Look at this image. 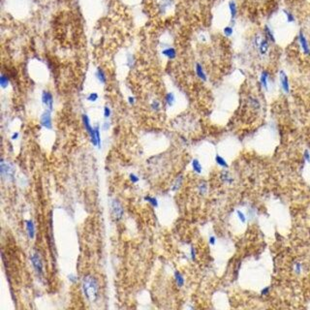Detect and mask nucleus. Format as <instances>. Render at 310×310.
<instances>
[{
	"instance_id": "nucleus-35",
	"label": "nucleus",
	"mask_w": 310,
	"mask_h": 310,
	"mask_svg": "<svg viewBox=\"0 0 310 310\" xmlns=\"http://www.w3.org/2000/svg\"><path fill=\"white\" fill-rule=\"evenodd\" d=\"M129 178H130V180H131L133 183H137L140 180L139 176H136L135 174H130V176H129Z\"/></svg>"
},
{
	"instance_id": "nucleus-13",
	"label": "nucleus",
	"mask_w": 310,
	"mask_h": 310,
	"mask_svg": "<svg viewBox=\"0 0 310 310\" xmlns=\"http://www.w3.org/2000/svg\"><path fill=\"white\" fill-rule=\"evenodd\" d=\"M25 226H26V231L29 239H34L35 236V225L32 220H26L25 221Z\"/></svg>"
},
{
	"instance_id": "nucleus-30",
	"label": "nucleus",
	"mask_w": 310,
	"mask_h": 310,
	"mask_svg": "<svg viewBox=\"0 0 310 310\" xmlns=\"http://www.w3.org/2000/svg\"><path fill=\"white\" fill-rule=\"evenodd\" d=\"M284 14L286 15V19H287V21H288V23H294L295 19V17H294V15H293L292 13H290V12H288V11L284 10Z\"/></svg>"
},
{
	"instance_id": "nucleus-32",
	"label": "nucleus",
	"mask_w": 310,
	"mask_h": 310,
	"mask_svg": "<svg viewBox=\"0 0 310 310\" xmlns=\"http://www.w3.org/2000/svg\"><path fill=\"white\" fill-rule=\"evenodd\" d=\"M250 103H251V106L253 107V109H259L260 108V103H259V101L255 98H250Z\"/></svg>"
},
{
	"instance_id": "nucleus-43",
	"label": "nucleus",
	"mask_w": 310,
	"mask_h": 310,
	"mask_svg": "<svg viewBox=\"0 0 310 310\" xmlns=\"http://www.w3.org/2000/svg\"><path fill=\"white\" fill-rule=\"evenodd\" d=\"M19 132H15V133H13V135H12V137H11V139H12L13 141H16V140L19 139Z\"/></svg>"
},
{
	"instance_id": "nucleus-45",
	"label": "nucleus",
	"mask_w": 310,
	"mask_h": 310,
	"mask_svg": "<svg viewBox=\"0 0 310 310\" xmlns=\"http://www.w3.org/2000/svg\"><path fill=\"white\" fill-rule=\"evenodd\" d=\"M128 103L130 104V105H134V103H135V98L132 97V96H129V97H128Z\"/></svg>"
},
{
	"instance_id": "nucleus-5",
	"label": "nucleus",
	"mask_w": 310,
	"mask_h": 310,
	"mask_svg": "<svg viewBox=\"0 0 310 310\" xmlns=\"http://www.w3.org/2000/svg\"><path fill=\"white\" fill-rule=\"evenodd\" d=\"M40 123L41 125L46 129H53V120H52V111L46 110L42 113L40 117Z\"/></svg>"
},
{
	"instance_id": "nucleus-34",
	"label": "nucleus",
	"mask_w": 310,
	"mask_h": 310,
	"mask_svg": "<svg viewBox=\"0 0 310 310\" xmlns=\"http://www.w3.org/2000/svg\"><path fill=\"white\" fill-rule=\"evenodd\" d=\"M262 38H261V36L260 35H256L255 36V38H254V45L256 46V47H259V46H260V44H261V42H262Z\"/></svg>"
},
{
	"instance_id": "nucleus-8",
	"label": "nucleus",
	"mask_w": 310,
	"mask_h": 310,
	"mask_svg": "<svg viewBox=\"0 0 310 310\" xmlns=\"http://www.w3.org/2000/svg\"><path fill=\"white\" fill-rule=\"evenodd\" d=\"M30 260H31V263L34 266V269L35 270L37 271L39 274L41 275L42 273H43V262L41 260V257L38 253H34L31 255L30 257Z\"/></svg>"
},
{
	"instance_id": "nucleus-12",
	"label": "nucleus",
	"mask_w": 310,
	"mask_h": 310,
	"mask_svg": "<svg viewBox=\"0 0 310 310\" xmlns=\"http://www.w3.org/2000/svg\"><path fill=\"white\" fill-rule=\"evenodd\" d=\"M95 77L97 79V81L101 84H106V83H107V75H106V72L102 68H98L96 70Z\"/></svg>"
},
{
	"instance_id": "nucleus-16",
	"label": "nucleus",
	"mask_w": 310,
	"mask_h": 310,
	"mask_svg": "<svg viewBox=\"0 0 310 310\" xmlns=\"http://www.w3.org/2000/svg\"><path fill=\"white\" fill-rule=\"evenodd\" d=\"M191 165H192L193 171L195 172L196 174H202V171H203V166H202L201 162L198 159H196V158H195V159H193Z\"/></svg>"
},
{
	"instance_id": "nucleus-26",
	"label": "nucleus",
	"mask_w": 310,
	"mask_h": 310,
	"mask_svg": "<svg viewBox=\"0 0 310 310\" xmlns=\"http://www.w3.org/2000/svg\"><path fill=\"white\" fill-rule=\"evenodd\" d=\"M221 177H222V179H223V181L226 182V183H232V182L234 181V179L230 176V175H229V172H223Z\"/></svg>"
},
{
	"instance_id": "nucleus-2",
	"label": "nucleus",
	"mask_w": 310,
	"mask_h": 310,
	"mask_svg": "<svg viewBox=\"0 0 310 310\" xmlns=\"http://www.w3.org/2000/svg\"><path fill=\"white\" fill-rule=\"evenodd\" d=\"M15 167L14 165L9 163V162H5L4 159H1V163H0V174H1V176L4 179L7 180H13L14 177H15Z\"/></svg>"
},
{
	"instance_id": "nucleus-11",
	"label": "nucleus",
	"mask_w": 310,
	"mask_h": 310,
	"mask_svg": "<svg viewBox=\"0 0 310 310\" xmlns=\"http://www.w3.org/2000/svg\"><path fill=\"white\" fill-rule=\"evenodd\" d=\"M195 72H196L197 77L200 79L201 81L206 82V81L207 80L206 74V72H205V70H204V68H203V66H202V64H201V63H196Z\"/></svg>"
},
{
	"instance_id": "nucleus-44",
	"label": "nucleus",
	"mask_w": 310,
	"mask_h": 310,
	"mask_svg": "<svg viewBox=\"0 0 310 310\" xmlns=\"http://www.w3.org/2000/svg\"><path fill=\"white\" fill-rule=\"evenodd\" d=\"M68 278H69V280L71 281V282H76V281H77V277L74 274H70L68 276Z\"/></svg>"
},
{
	"instance_id": "nucleus-7",
	"label": "nucleus",
	"mask_w": 310,
	"mask_h": 310,
	"mask_svg": "<svg viewBox=\"0 0 310 310\" xmlns=\"http://www.w3.org/2000/svg\"><path fill=\"white\" fill-rule=\"evenodd\" d=\"M279 82H280V86L282 90L285 93L290 92V83H289V79H288L287 74L283 70H281L279 72Z\"/></svg>"
},
{
	"instance_id": "nucleus-15",
	"label": "nucleus",
	"mask_w": 310,
	"mask_h": 310,
	"mask_svg": "<svg viewBox=\"0 0 310 310\" xmlns=\"http://www.w3.org/2000/svg\"><path fill=\"white\" fill-rule=\"evenodd\" d=\"M9 84H10L9 77L7 76L5 73H1V75H0V86H1V88H3V89L7 88Z\"/></svg>"
},
{
	"instance_id": "nucleus-23",
	"label": "nucleus",
	"mask_w": 310,
	"mask_h": 310,
	"mask_svg": "<svg viewBox=\"0 0 310 310\" xmlns=\"http://www.w3.org/2000/svg\"><path fill=\"white\" fill-rule=\"evenodd\" d=\"M94 130H95V136H96V140H97V147L101 149V147H102V139H101V134H100V127L98 125L95 126Z\"/></svg>"
},
{
	"instance_id": "nucleus-41",
	"label": "nucleus",
	"mask_w": 310,
	"mask_h": 310,
	"mask_svg": "<svg viewBox=\"0 0 310 310\" xmlns=\"http://www.w3.org/2000/svg\"><path fill=\"white\" fill-rule=\"evenodd\" d=\"M215 243H216V237L214 236H210V245H215Z\"/></svg>"
},
{
	"instance_id": "nucleus-22",
	"label": "nucleus",
	"mask_w": 310,
	"mask_h": 310,
	"mask_svg": "<svg viewBox=\"0 0 310 310\" xmlns=\"http://www.w3.org/2000/svg\"><path fill=\"white\" fill-rule=\"evenodd\" d=\"M215 162H216V164H217L218 166H220V167H222V168H228L229 167L227 161L221 155L217 154L215 156Z\"/></svg>"
},
{
	"instance_id": "nucleus-37",
	"label": "nucleus",
	"mask_w": 310,
	"mask_h": 310,
	"mask_svg": "<svg viewBox=\"0 0 310 310\" xmlns=\"http://www.w3.org/2000/svg\"><path fill=\"white\" fill-rule=\"evenodd\" d=\"M294 269H295V271L297 272V273H300V271H301V264L300 263H295V265H294Z\"/></svg>"
},
{
	"instance_id": "nucleus-33",
	"label": "nucleus",
	"mask_w": 310,
	"mask_h": 310,
	"mask_svg": "<svg viewBox=\"0 0 310 310\" xmlns=\"http://www.w3.org/2000/svg\"><path fill=\"white\" fill-rule=\"evenodd\" d=\"M206 189H207L206 183L203 182L202 184H200V186H199V190H200V193H201V194H205V193L206 192Z\"/></svg>"
},
{
	"instance_id": "nucleus-42",
	"label": "nucleus",
	"mask_w": 310,
	"mask_h": 310,
	"mask_svg": "<svg viewBox=\"0 0 310 310\" xmlns=\"http://www.w3.org/2000/svg\"><path fill=\"white\" fill-rule=\"evenodd\" d=\"M103 130L107 131V130H109V128H110V123H109V121H106L105 123L103 124Z\"/></svg>"
},
{
	"instance_id": "nucleus-29",
	"label": "nucleus",
	"mask_w": 310,
	"mask_h": 310,
	"mask_svg": "<svg viewBox=\"0 0 310 310\" xmlns=\"http://www.w3.org/2000/svg\"><path fill=\"white\" fill-rule=\"evenodd\" d=\"M236 215H237V217H239V219L241 223L244 224V223L246 222V220H247L246 216H245V214L241 210H236Z\"/></svg>"
},
{
	"instance_id": "nucleus-24",
	"label": "nucleus",
	"mask_w": 310,
	"mask_h": 310,
	"mask_svg": "<svg viewBox=\"0 0 310 310\" xmlns=\"http://www.w3.org/2000/svg\"><path fill=\"white\" fill-rule=\"evenodd\" d=\"M98 98H99V95H98L97 92H91V93H89V94L87 95V97H86V100H87L88 102L94 103V102H96V101L98 100Z\"/></svg>"
},
{
	"instance_id": "nucleus-18",
	"label": "nucleus",
	"mask_w": 310,
	"mask_h": 310,
	"mask_svg": "<svg viewBox=\"0 0 310 310\" xmlns=\"http://www.w3.org/2000/svg\"><path fill=\"white\" fill-rule=\"evenodd\" d=\"M175 280H176V283L177 287L181 288L184 285V282H185V281H184V277H183V275L178 270L175 271Z\"/></svg>"
},
{
	"instance_id": "nucleus-10",
	"label": "nucleus",
	"mask_w": 310,
	"mask_h": 310,
	"mask_svg": "<svg viewBox=\"0 0 310 310\" xmlns=\"http://www.w3.org/2000/svg\"><path fill=\"white\" fill-rule=\"evenodd\" d=\"M162 54L168 59H175L176 57V50L172 47H168L162 49Z\"/></svg>"
},
{
	"instance_id": "nucleus-31",
	"label": "nucleus",
	"mask_w": 310,
	"mask_h": 310,
	"mask_svg": "<svg viewBox=\"0 0 310 310\" xmlns=\"http://www.w3.org/2000/svg\"><path fill=\"white\" fill-rule=\"evenodd\" d=\"M111 114H112V110H111V108H110V107H108V106H105V107H104V117H105L106 119L110 118Z\"/></svg>"
},
{
	"instance_id": "nucleus-27",
	"label": "nucleus",
	"mask_w": 310,
	"mask_h": 310,
	"mask_svg": "<svg viewBox=\"0 0 310 310\" xmlns=\"http://www.w3.org/2000/svg\"><path fill=\"white\" fill-rule=\"evenodd\" d=\"M150 108H151V109H152V111H154V112H158V111L160 110L161 105H160L159 102H158V101L154 100V101H152V102H151V104H150Z\"/></svg>"
},
{
	"instance_id": "nucleus-19",
	"label": "nucleus",
	"mask_w": 310,
	"mask_h": 310,
	"mask_svg": "<svg viewBox=\"0 0 310 310\" xmlns=\"http://www.w3.org/2000/svg\"><path fill=\"white\" fill-rule=\"evenodd\" d=\"M165 102L167 104L168 107H172L176 102V96L172 92H169L165 96Z\"/></svg>"
},
{
	"instance_id": "nucleus-39",
	"label": "nucleus",
	"mask_w": 310,
	"mask_h": 310,
	"mask_svg": "<svg viewBox=\"0 0 310 310\" xmlns=\"http://www.w3.org/2000/svg\"><path fill=\"white\" fill-rule=\"evenodd\" d=\"M190 254H191V259L194 261L196 259V250H195V248H194V247H191Z\"/></svg>"
},
{
	"instance_id": "nucleus-40",
	"label": "nucleus",
	"mask_w": 310,
	"mask_h": 310,
	"mask_svg": "<svg viewBox=\"0 0 310 310\" xmlns=\"http://www.w3.org/2000/svg\"><path fill=\"white\" fill-rule=\"evenodd\" d=\"M269 293H270V287H265V288H264V289L262 290V292H261V294H262L263 295H269Z\"/></svg>"
},
{
	"instance_id": "nucleus-1",
	"label": "nucleus",
	"mask_w": 310,
	"mask_h": 310,
	"mask_svg": "<svg viewBox=\"0 0 310 310\" xmlns=\"http://www.w3.org/2000/svg\"><path fill=\"white\" fill-rule=\"evenodd\" d=\"M83 290L86 299L90 301H95L99 294V285L96 278L91 275L84 276L83 280Z\"/></svg>"
},
{
	"instance_id": "nucleus-14",
	"label": "nucleus",
	"mask_w": 310,
	"mask_h": 310,
	"mask_svg": "<svg viewBox=\"0 0 310 310\" xmlns=\"http://www.w3.org/2000/svg\"><path fill=\"white\" fill-rule=\"evenodd\" d=\"M260 83L265 90H269V73L266 71H263L260 77Z\"/></svg>"
},
{
	"instance_id": "nucleus-21",
	"label": "nucleus",
	"mask_w": 310,
	"mask_h": 310,
	"mask_svg": "<svg viewBox=\"0 0 310 310\" xmlns=\"http://www.w3.org/2000/svg\"><path fill=\"white\" fill-rule=\"evenodd\" d=\"M229 10H230V14H231V17H232V19L234 20L236 16V13H237V8H236V5L235 1H230L229 2Z\"/></svg>"
},
{
	"instance_id": "nucleus-4",
	"label": "nucleus",
	"mask_w": 310,
	"mask_h": 310,
	"mask_svg": "<svg viewBox=\"0 0 310 310\" xmlns=\"http://www.w3.org/2000/svg\"><path fill=\"white\" fill-rule=\"evenodd\" d=\"M112 214L115 220H119L124 214V210L118 200H113L112 202Z\"/></svg>"
},
{
	"instance_id": "nucleus-6",
	"label": "nucleus",
	"mask_w": 310,
	"mask_h": 310,
	"mask_svg": "<svg viewBox=\"0 0 310 310\" xmlns=\"http://www.w3.org/2000/svg\"><path fill=\"white\" fill-rule=\"evenodd\" d=\"M42 103L47 108V110H49V111L53 112V96L49 91L44 90L42 92Z\"/></svg>"
},
{
	"instance_id": "nucleus-3",
	"label": "nucleus",
	"mask_w": 310,
	"mask_h": 310,
	"mask_svg": "<svg viewBox=\"0 0 310 310\" xmlns=\"http://www.w3.org/2000/svg\"><path fill=\"white\" fill-rule=\"evenodd\" d=\"M83 123L84 126L85 131L87 132L88 136H89V139H90V142L92 143L94 147H97V140H96V136H95V130L90 124V120L87 114L83 113Z\"/></svg>"
},
{
	"instance_id": "nucleus-25",
	"label": "nucleus",
	"mask_w": 310,
	"mask_h": 310,
	"mask_svg": "<svg viewBox=\"0 0 310 310\" xmlns=\"http://www.w3.org/2000/svg\"><path fill=\"white\" fill-rule=\"evenodd\" d=\"M145 200H146L147 202H148V203H149L151 206H152L153 207H157V206H158V201H157L156 198H154V197H150V196H146V197H145Z\"/></svg>"
},
{
	"instance_id": "nucleus-36",
	"label": "nucleus",
	"mask_w": 310,
	"mask_h": 310,
	"mask_svg": "<svg viewBox=\"0 0 310 310\" xmlns=\"http://www.w3.org/2000/svg\"><path fill=\"white\" fill-rule=\"evenodd\" d=\"M304 158L307 163H310V152L308 149H305L304 152Z\"/></svg>"
},
{
	"instance_id": "nucleus-9",
	"label": "nucleus",
	"mask_w": 310,
	"mask_h": 310,
	"mask_svg": "<svg viewBox=\"0 0 310 310\" xmlns=\"http://www.w3.org/2000/svg\"><path fill=\"white\" fill-rule=\"evenodd\" d=\"M299 43L300 48L302 49V53H304L305 55H310V47H309V44H308V41L304 36V34L302 33L301 31L299 34Z\"/></svg>"
},
{
	"instance_id": "nucleus-28",
	"label": "nucleus",
	"mask_w": 310,
	"mask_h": 310,
	"mask_svg": "<svg viewBox=\"0 0 310 310\" xmlns=\"http://www.w3.org/2000/svg\"><path fill=\"white\" fill-rule=\"evenodd\" d=\"M223 33H224V35L226 36V37H231V36H232L233 33H234L233 27L232 26H226V27H224V29H223Z\"/></svg>"
},
{
	"instance_id": "nucleus-17",
	"label": "nucleus",
	"mask_w": 310,
	"mask_h": 310,
	"mask_svg": "<svg viewBox=\"0 0 310 310\" xmlns=\"http://www.w3.org/2000/svg\"><path fill=\"white\" fill-rule=\"evenodd\" d=\"M269 47H270V44H269V41L266 40V39H263L262 42H261V44L260 46H259V52H260L261 54H265L266 53H268V50H269Z\"/></svg>"
},
{
	"instance_id": "nucleus-38",
	"label": "nucleus",
	"mask_w": 310,
	"mask_h": 310,
	"mask_svg": "<svg viewBox=\"0 0 310 310\" xmlns=\"http://www.w3.org/2000/svg\"><path fill=\"white\" fill-rule=\"evenodd\" d=\"M134 63H135V59H134V57H133V56H131V55H129V56L127 57V64H128L129 66L131 67Z\"/></svg>"
},
{
	"instance_id": "nucleus-20",
	"label": "nucleus",
	"mask_w": 310,
	"mask_h": 310,
	"mask_svg": "<svg viewBox=\"0 0 310 310\" xmlns=\"http://www.w3.org/2000/svg\"><path fill=\"white\" fill-rule=\"evenodd\" d=\"M265 33L266 40H268L269 42H271V43H274L275 42L274 34H273V32L271 31V29H270V28L268 25L265 26Z\"/></svg>"
}]
</instances>
